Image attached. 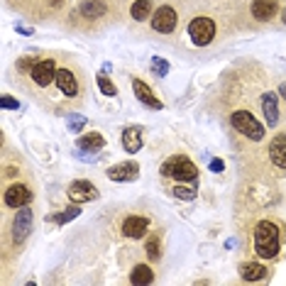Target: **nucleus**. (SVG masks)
<instances>
[{
	"mask_svg": "<svg viewBox=\"0 0 286 286\" xmlns=\"http://www.w3.org/2000/svg\"><path fill=\"white\" fill-rule=\"evenodd\" d=\"M279 227L272 222V220H262L257 222L254 227V252L262 257V259H274L279 254Z\"/></svg>",
	"mask_w": 286,
	"mask_h": 286,
	"instance_id": "nucleus-1",
	"label": "nucleus"
},
{
	"mask_svg": "<svg viewBox=\"0 0 286 286\" xmlns=\"http://www.w3.org/2000/svg\"><path fill=\"white\" fill-rule=\"evenodd\" d=\"M57 88L64 98H81L86 91V78H83L81 69L78 66L73 69L71 64L59 66L57 69Z\"/></svg>",
	"mask_w": 286,
	"mask_h": 286,
	"instance_id": "nucleus-2",
	"label": "nucleus"
},
{
	"mask_svg": "<svg viewBox=\"0 0 286 286\" xmlns=\"http://www.w3.org/2000/svg\"><path fill=\"white\" fill-rule=\"evenodd\" d=\"M230 125L242 135L247 137L250 142H259L264 137V125L250 113V110H232L230 113Z\"/></svg>",
	"mask_w": 286,
	"mask_h": 286,
	"instance_id": "nucleus-3",
	"label": "nucleus"
},
{
	"mask_svg": "<svg viewBox=\"0 0 286 286\" xmlns=\"http://www.w3.org/2000/svg\"><path fill=\"white\" fill-rule=\"evenodd\" d=\"M57 69H59L57 59H42V62L37 59V62L32 64V69L25 73V76L30 78L32 88L47 91L49 86H54V83H57Z\"/></svg>",
	"mask_w": 286,
	"mask_h": 286,
	"instance_id": "nucleus-4",
	"label": "nucleus"
},
{
	"mask_svg": "<svg viewBox=\"0 0 286 286\" xmlns=\"http://www.w3.org/2000/svg\"><path fill=\"white\" fill-rule=\"evenodd\" d=\"M161 174L166 179H176V181H196L198 169L191 159H186L184 154H176V157H169L161 164Z\"/></svg>",
	"mask_w": 286,
	"mask_h": 286,
	"instance_id": "nucleus-5",
	"label": "nucleus"
},
{
	"mask_svg": "<svg viewBox=\"0 0 286 286\" xmlns=\"http://www.w3.org/2000/svg\"><path fill=\"white\" fill-rule=\"evenodd\" d=\"M189 37L196 47H208L215 37V22L211 17H196L189 22Z\"/></svg>",
	"mask_w": 286,
	"mask_h": 286,
	"instance_id": "nucleus-6",
	"label": "nucleus"
},
{
	"mask_svg": "<svg viewBox=\"0 0 286 286\" xmlns=\"http://www.w3.org/2000/svg\"><path fill=\"white\" fill-rule=\"evenodd\" d=\"M32 198H34V193L25 184H10L5 189V196H2V201H5L7 208H25V206L32 203Z\"/></svg>",
	"mask_w": 286,
	"mask_h": 286,
	"instance_id": "nucleus-7",
	"label": "nucleus"
},
{
	"mask_svg": "<svg viewBox=\"0 0 286 286\" xmlns=\"http://www.w3.org/2000/svg\"><path fill=\"white\" fill-rule=\"evenodd\" d=\"M176 25H179V15H176V10H174V7L161 5V7H157V10H154L152 27H154L157 32L169 34V32H174V30H176Z\"/></svg>",
	"mask_w": 286,
	"mask_h": 286,
	"instance_id": "nucleus-8",
	"label": "nucleus"
},
{
	"mask_svg": "<svg viewBox=\"0 0 286 286\" xmlns=\"http://www.w3.org/2000/svg\"><path fill=\"white\" fill-rule=\"evenodd\" d=\"M32 230V208H17V215L12 220V240L20 245Z\"/></svg>",
	"mask_w": 286,
	"mask_h": 286,
	"instance_id": "nucleus-9",
	"label": "nucleus"
},
{
	"mask_svg": "<svg viewBox=\"0 0 286 286\" xmlns=\"http://www.w3.org/2000/svg\"><path fill=\"white\" fill-rule=\"evenodd\" d=\"M69 198L76 203H91L98 198V189L91 181H73L69 186Z\"/></svg>",
	"mask_w": 286,
	"mask_h": 286,
	"instance_id": "nucleus-10",
	"label": "nucleus"
},
{
	"mask_svg": "<svg viewBox=\"0 0 286 286\" xmlns=\"http://www.w3.org/2000/svg\"><path fill=\"white\" fill-rule=\"evenodd\" d=\"M105 176L110 181H135L140 176V166L135 161H123V164H115L105 171Z\"/></svg>",
	"mask_w": 286,
	"mask_h": 286,
	"instance_id": "nucleus-11",
	"label": "nucleus"
},
{
	"mask_svg": "<svg viewBox=\"0 0 286 286\" xmlns=\"http://www.w3.org/2000/svg\"><path fill=\"white\" fill-rule=\"evenodd\" d=\"M147 230H149V220L142 218V215H130V218H125V222H123V235H125V237H132V240L144 237Z\"/></svg>",
	"mask_w": 286,
	"mask_h": 286,
	"instance_id": "nucleus-12",
	"label": "nucleus"
},
{
	"mask_svg": "<svg viewBox=\"0 0 286 286\" xmlns=\"http://www.w3.org/2000/svg\"><path fill=\"white\" fill-rule=\"evenodd\" d=\"M132 91H135V98H137V100H142L147 108H154V110H161V108H164V103H161V100L152 93V88H149L144 81H140V78H135V81H132Z\"/></svg>",
	"mask_w": 286,
	"mask_h": 286,
	"instance_id": "nucleus-13",
	"label": "nucleus"
},
{
	"mask_svg": "<svg viewBox=\"0 0 286 286\" xmlns=\"http://www.w3.org/2000/svg\"><path fill=\"white\" fill-rule=\"evenodd\" d=\"M267 152H269V159H272V164H274L277 169H286V132L277 135V137L269 142Z\"/></svg>",
	"mask_w": 286,
	"mask_h": 286,
	"instance_id": "nucleus-14",
	"label": "nucleus"
},
{
	"mask_svg": "<svg viewBox=\"0 0 286 286\" xmlns=\"http://www.w3.org/2000/svg\"><path fill=\"white\" fill-rule=\"evenodd\" d=\"M277 10H279L277 0H254V2H252V15H254V20H259V22H269V20L277 15Z\"/></svg>",
	"mask_w": 286,
	"mask_h": 286,
	"instance_id": "nucleus-15",
	"label": "nucleus"
},
{
	"mask_svg": "<svg viewBox=\"0 0 286 286\" xmlns=\"http://www.w3.org/2000/svg\"><path fill=\"white\" fill-rule=\"evenodd\" d=\"M262 108H264V115H267V123L274 127L279 123V100H277V93L267 91L262 95Z\"/></svg>",
	"mask_w": 286,
	"mask_h": 286,
	"instance_id": "nucleus-16",
	"label": "nucleus"
},
{
	"mask_svg": "<svg viewBox=\"0 0 286 286\" xmlns=\"http://www.w3.org/2000/svg\"><path fill=\"white\" fill-rule=\"evenodd\" d=\"M123 147L130 154L140 152L142 149V127H125V132H123Z\"/></svg>",
	"mask_w": 286,
	"mask_h": 286,
	"instance_id": "nucleus-17",
	"label": "nucleus"
},
{
	"mask_svg": "<svg viewBox=\"0 0 286 286\" xmlns=\"http://www.w3.org/2000/svg\"><path fill=\"white\" fill-rule=\"evenodd\" d=\"M103 144H105V140L100 132H88V135H81L76 140V147L81 152H98V149H103Z\"/></svg>",
	"mask_w": 286,
	"mask_h": 286,
	"instance_id": "nucleus-18",
	"label": "nucleus"
},
{
	"mask_svg": "<svg viewBox=\"0 0 286 286\" xmlns=\"http://www.w3.org/2000/svg\"><path fill=\"white\" fill-rule=\"evenodd\" d=\"M240 277L245 282H259V279L267 277V267H262V264H242L240 267Z\"/></svg>",
	"mask_w": 286,
	"mask_h": 286,
	"instance_id": "nucleus-19",
	"label": "nucleus"
},
{
	"mask_svg": "<svg viewBox=\"0 0 286 286\" xmlns=\"http://www.w3.org/2000/svg\"><path fill=\"white\" fill-rule=\"evenodd\" d=\"M130 282H132V284H140V286L152 284V282H154V272H152L147 264H137V267L132 269V274H130Z\"/></svg>",
	"mask_w": 286,
	"mask_h": 286,
	"instance_id": "nucleus-20",
	"label": "nucleus"
},
{
	"mask_svg": "<svg viewBox=\"0 0 286 286\" xmlns=\"http://www.w3.org/2000/svg\"><path fill=\"white\" fill-rule=\"evenodd\" d=\"M81 15H86V17H100V15H105L103 0H86L81 5Z\"/></svg>",
	"mask_w": 286,
	"mask_h": 286,
	"instance_id": "nucleus-21",
	"label": "nucleus"
},
{
	"mask_svg": "<svg viewBox=\"0 0 286 286\" xmlns=\"http://www.w3.org/2000/svg\"><path fill=\"white\" fill-rule=\"evenodd\" d=\"M130 15H132L137 22L147 20V17L152 15V2H149V0H137V2H132V7H130Z\"/></svg>",
	"mask_w": 286,
	"mask_h": 286,
	"instance_id": "nucleus-22",
	"label": "nucleus"
},
{
	"mask_svg": "<svg viewBox=\"0 0 286 286\" xmlns=\"http://www.w3.org/2000/svg\"><path fill=\"white\" fill-rule=\"evenodd\" d=\"M83 125H86V118H83L81 113H71V115L66 118V127H69L71 132H81Z\"/></svg>",
	"mask_w": 286,
	"mask_h": 286,
	"instance_id": "nucleus-23",
	"label": "nucleus"
},
{
	"mask_svg": "<svg viewBox=\"0 0 286 286\" xmlns=\"http://www.w3.org/2000/svg\"><path fill=\"white\" fill-rule=\"evenodd\" d=\"M78 215H81V208H78V206H71V208H66L64 213L54 215L52 220H57L59 225H64V222H69V220H73V218H78Z\"/></svg>",
	"mask_w": 286,
	"mask_h": 286,
	"instance_id": "nucleus-24",
	"label": "nucleus"
},
{
	"mask_svg": "<svg viewBox=\"0 0 286 286\" xmlns=\"http://www.w3.org/2000/svg\"><path fill=\"white\" fill-rule=\"evenodd\" d=\"M98 88H100V93H105V95H115L118 93V88H115V83L108 78V76H98Z\"/></svg>",
	"mask_w": 286,
	"mask_h": 286,
	"instance_id": "nucleus-25",
	"label": "nucleus"
},
{
	"mask_svg": "<svg viewBox=\"0 0 286 286\" xmlns=\"http://www.w3.org/2000/svg\"><path fill=\"white\" fill-rule=\"evenodd\" d=\"M171 193L176 198H184V201H193L196 198V189H189V186H174Z\"/></svg>",
	"mask_w": 286,
	"mask_h": 286,
	"instance_id": "nucleus-26",
	"label": "nucleus"
},
{
	"mask_svg": "<svg viewBox=\"0 0 286 286\" xmlns=\"http://www.w3.org/2000/svg\"><path fill=\"white\" fill-rule=\"evenodd\" d=\"M152 71L157 73V76H166V73H169V62L154 57V59H152Z\"/></svg>",
	"mask_w": 286,
	"mask_h": 286,
	"instance_id": "nucleus-27",
	"label": "nucleus"
},
{
	"mask_svg": "<svg viewBox=\"0 0 286 286\" xmlns=\"http://www.w3.org/2000/svg\"><path fill=\"white\" fill-rule=\"evenodd\" d=\"M147 257H149V259H159V240H157V237H152V240L147 242Z\"/></svg>",
	"mask_w": 286,
	"mask_h": 286,
	"instance_id": "nucleus-28",
	"label": "nucleus"
},
{
	"mask_svg": "<svg viewBox=\"0 0 286 286\" xmlns=\"http://www.w3.org/2000/svg\"><path fill=\"white\" fill-rule=\"evenodd\" d=\"M0 108H5V110H17V108H20V103L5 93V95H0Z\"/></svg>",
	"mask_w": 286,
	"mask_h": 286,
	"instance_id": "nucleus-29",
	"label": "nucleus"
},
{
	"mask_svg": "<svg viewBox=\"0 0 286 286\" xmlns=\"http://www.w3.org/2000/svg\"><path fill=\"white\" fill-rule=\"evenodd\" d=\"M211 169H213L215 174H220V171L225 169V164H222V159H213V161H211Z\"/></svg>",
	"mask_w": 286,
	"mask_h": 286,
	"instance_id": "nucleus-30",
	"label": "nucleus"
},
{
	"mask_svg": "<svg viewBox=\"0 0 286 286\" xmlns=\"http://www.w3.org/2000/svg\"><path fill=\"white\" fill-rule=\"evenodd\" d=\"M279 91H282V95H284V100H286V83H282V88H279Z\"/></svg>",
	"mask_w": 286,
	"mask_h": 286,
	"instance_id": "nucleus-31",
	"label": "nucleus"
},
{
	"mask_svg": "<svg viewBox=\"0 0 286 286\" xmlns=\"http://www.w3.org/2000/svg\"><path fill=\"white\" fill-rule=\"evenodd\" d=\"M282 22H284V25H286V7H284V10H282Z\"/></svg>",
	"mask_w": 286,
	"mask_h": 286,
	"instance_id": "nucleus-32",
	"label": "nucleus"
}]
</instances>
